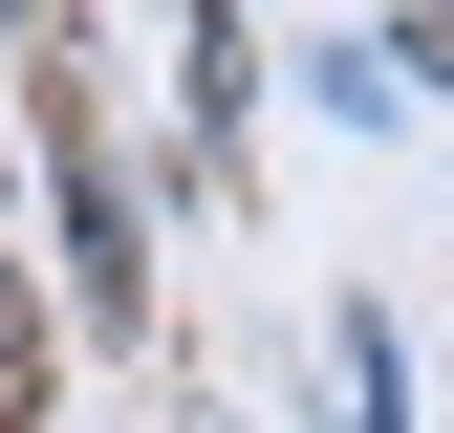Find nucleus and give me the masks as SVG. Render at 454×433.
<instances>
[{
  "label": "nucleus",
  "mask_w": 454,
  "mask_h": 433,
  "mask_svg": "<svg viewBox=\"0 0 454 433\" xmlns=\"http://www.w3.org/2000/svg\"><path fill=\"white\" fill-rule=\"evenodd\" d=\"M43 412V303H22V260H0V433Z\"/></svg>",
  "instance_id": "nucleus-1"
}]
</instances>
